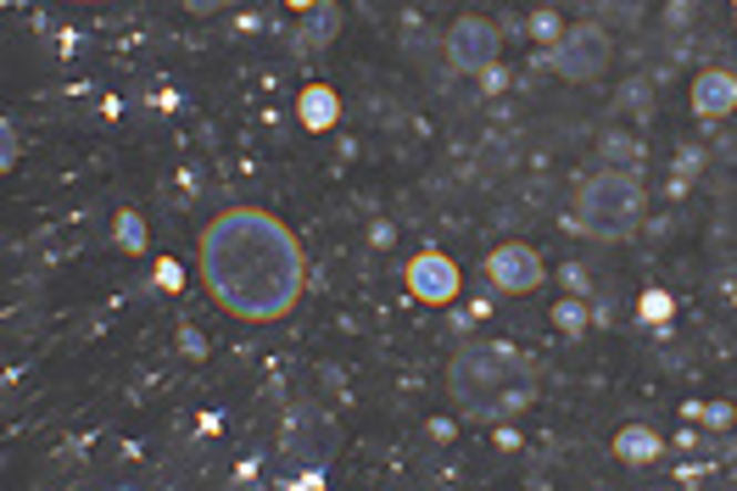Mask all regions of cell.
Wrapping results in <instances>:
<instances>
[{"mask_svg":"<svg viewBox=\"0 0 737 491\" xmlns=\"http://www.w3.org/2000/svg\"><path fill=\"white\" fill-rule=\"evenodd\" d=\"M117 241H123V252H140V246H145V229H140V218H134V213H123V218H117Z\"/></svg>","mask_w":737,"mask_h":491,"instance_id":"cell-16","label":"cell"},{"mask_svg":"<svg viewBox=\"0 0 737 491\" xmlns=\"http://www.w3.org/2000/svg\"><path fill=\"white\" fill-rule=\"evenodd\" d=\"M643 224V185L626 168H604L575 196V229L593 241H626Z\"/></svg>","mask_w":737,"mask_h":491,"instance_id":"cell-3","label":"cell"},{"mask_svg":"<svg viewBox=\"0 0 737 491\" xmlns=\"http://www.w3.org/2000/svg\"><path fill=\"white\" fill-rule=\"evenodd\" d=\"M408 290H413L419 301H453V296H459V268H453V257L419 252V257L408 263Z\"/></svg>","mask_w":737,"mask_h":491,"instance_id":"cell-7","label":"cell"},{"mask_svg":"<svg viewBox=\"0 0 737 491\" xmlns=\"http://www.w3.org/2000/svg\"><path fill=\"white\" fill-rule=\"evenodd\" d=\"M297 123H303L308 134L336 129V123H341V95H336L330 84H308V90L297 95Z\"/></svg>","mask_w":737,"mask_h":491,"instance_id":"cell-9","label":"cell"},{"mask_svg":"<svg viewBox=\"0 0 737 491\" xmlns=\"http://www.w3.org/2000/svg\"><path fill=\"white\" fill-rule=\"evenodd\" d=\"M671 307H676V301H671L665 290H643V301H637L643 324H665V318H671Z\"/></svg>","mask_w":737,"mask_h":491,"instance_id":"cell-15","label":"cell"},{"mask_svg":"<svg viewBox=\"0 0 737 491\" xmlns=\"http://www.w3.org/2000/svg\"><path fill=\"white\" fill-rule=\"evenodd\" d=\"M598 151H604L610 168H632V162L643 156V145H637L632 134H604V140H598Z\"/></svg>","mask_w":737,"mask_h":491,"instance_id":"cell-13","label":"cell"},{"mask_svg":"<svg viewBox=\"0 0 737 491\" xmlns=\"http://www.w3.org/2000/svg\"><path fill=\"white\" fill-rule=\"evenodd\" d=\"M564 285H570V290H575V296H586V274H581V268H575V263H570V268H564Z\"/></svg>","mask_w":737,"mask_h":491,"instance_id":"cell-19","label":"cell"},{"mask_svg":"<svg viewBox=\"0 0 737 491\" xmlns=\"http://www.w3.org/2000/svg\"><path fill=\"white\" fill-rule=\"evenodd\" d=\"M79 7H106V0H79Z\"/></svg>","mask_w":737,"mask_h":491,"instance_id":"cell-21","label":"cell"},{"mask_svg":"<svg viewBox=\"0 0 737 491\" xmlns=\"http://www.w3.org/2000/svg\"><path fill=\"white\" fill-rule=\"evenodd\" d=\"M731 7H737V0H731Z\"/></svg>","mask_w":737,"mask_h":491,"instance_id":"cell-22","label":"cell"},{"mask_svg":"<svg viewBox=\"0 0 737 491\" xmlns=\"http://www.w3.org/2000/svg\"><path fill=\"white\" fill-rule=\"evenodd\" d=\"M336 29H341V7H336V0H319V7L308 12V23L290 34V45H297L303 57H314V51H325L336 40Z\"/></svg>","mask_w":737,"mask_h":491,"instance_id":"cell-10","label":"cell"},{"mask_svg":"<svg viewBox=\"0 0 737 491\" xmlns=\"http://www.w3.org/2000/svg\"><path fill=\"white\" fill-rule=\"evenodd\" d=\"M698 168H704V151H693V145H687V151L676 156V185H687Z\"/></svg>","mask_w":737,"mask_h":491,"instance_id":"cell-17","label":"cell"},{"mask_svg":"<svg viewBox=\"0 0 737 491\" xmlns=\"http://www.w3.org/2000/svg\"><path fill=\"white\" fill-rule=\"evenodd\" d=\"M285 7H290V12H314V7H319V0H285Z\"/></svg>","mask_w":737,"mask_h":491,"instance_id":"cell-20","label":"cell"},{"mask_svg":"<svg viewBox=\"0 0 737 491\" xmlns=\"http://www.w3.org/2000/svg\"><path fill=\"white\" fill-rule=\"evenodd\" d=\"M659 447H665V441H659L648 424H626V430H615V452H621L626 463H654Z\"/></svg>","mask_w":737,"mask_h":491,"instance_id":"cell-11","label":"cell"},{"mask_svg":"<svg viewBox=\"0 0 737 491\" xmlns=\"http://www.w3.org/2000/svg\"><path fill=\"white\" fill-rule=\"evenodd\" d=\"M693 112H698V117H726V112H737V79H731L726 68L698 73V79H693Z\"/></svg>","mask_w":737,"mask_h":491,"instance_id":"cell-8","label":"cell"},{"mask_svg":"<svg viewBox=\"0 0 737 491\" xmlns=\"http://www.w3.org/2000/svg\"><path fill=\"white\" fill-rule=\"evenodd\" d=\"M202 279L224 313L274 324L303 296V246L274 213L229 207L202 235Z\"/></svg>","mask_w":737,"mask_h":491,"instance_id":"cell-1","label":"cell"},{"mask_svg":"<svg viewBox=\"0 0 737 491\" xmlns=\"http://www.w3.org/2000/svg\"><path fill=\"white\" fill-rule=\"evenodd\" d=\"M553 324L564 330V341H575V336L586 330V324H593V313H586V301H581V296H564V301L553 307Z\"/></svg>","mask_w":737,"mask_h":491,"instance_id":"cell-12","label":"cell"},{"mask_svg":"<svg viewBox=\"0 0 737 491\" xmlns=\"http://www.w3.org/2000/svg\"><path fill=\"white\" fill-rule=\"evenodd\" d=\"M487 279H492L498 290H509V296H531V290L547 279V268H542V257H536L531 246L509 241V246H498V252L487 257Z\"/></svg>","mask_w":737,"mask_h":491,"instance_id":"cell-6","label":"cell"},{"mask_svg":"<svg viewBox=\"0 0 737 491\" xmlns=\"http://www.w3.org/2000/svg\"><path fill=\"white\" fill-rule=\"evenodd\" d=\"M498 23L492 18H475V12H464L453 29H448V62H453V73H487V68H498Z\"/></svg>","mask_w":737,"mask_h":491,"instance_id":"cell-5","label":"cell"},{"mask_svg":"<svg viewBox=\"0 0 737 491\" xmlns=\"http://www.w3.org/2000/svg\"><path fill=\"white\" fill-rule=\"evenodd\" d=\"M531 40H536V45H547V51H553V45H559V40H564V18H559V12H553V7H542V12H536V18H531Z\"/></svg>","mask_w":737,"mask_h":491,"instance_id":"cell-14","label":"cell"},{"mask_svg":"<svg viewBox=\"0 0 737 491\" xmlns=\"http://www.w3.org/2000/svg\"><path fill=\"white\" fill-rule=\"evenodd\" d=\"M547 62L570 79V84H593L604 68H610V34L598 23H570L564 40L547 51Z\"/></svg>","mask_w":737,"mask_h":491,"instance_id":"cell-4","label":"cell"},{"mask_svg":"<svg viewBox=\"0 0 737 491\" xmlns=\"http://www.w3.org/2000/svg\"><path fill=\"white\" fill-rule=\"evenodd\" d=\"M448 391L464 413L509 424L536 402V369L514 347H464L448 364Z\"/></svg>","mask_w":737,"mask_h":491,"instance_id":"cell-2","label":"cell"},{"mask_svg":"<svg viewBox=\"0 0 737 491\" xmlns=\"http://www.w3.org/2000/svg\"><path fill=\"white\" fill-rule=\"evenodd\" d=\"M229 0H185V12H196V18H207V12H224Z\"/></svg>","mask_w":737,"mask_h":491,"instance_id":"cell-18","label":"cell"}]
</instances>
